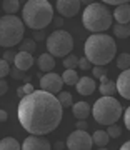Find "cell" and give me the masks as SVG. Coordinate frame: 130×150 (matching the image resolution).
<instances>
[{
    "label": "cell",
    "instance_id": "10",
    "mask_svg": "<svg viewBox=\"0 0 130 150\" xmlns=\"http://www.w3.org/2000/svg\"><path fill=\"white\" fill-rule=\"evenodd\" d=\"M80 0H57V12L62 17H75L80 12Z\"/></svg>",
    "mask_w": 130,
    "mask_h": 150
},
{
    "label": "cell",
    "instance_id": "32",
    "mask_svg": "<svg viewBox=\"0 0 130 150\" xmlns=\"http://www.w3.org/2000/svg\"><path fill=\"white\" fill-rule=\"evenodd\" d=\"M7 90H8V83L5 82L4 77H0V97L4 95V93H7Z\"/></svg>",
    "mask_w": 130,
    "mask_h": 150
},
{
    "label": "cell",
    "instance_id": "3",
    "mask_svg": "<svg viewBox=\"0 0 130 150\" xmlns=\"http://www.w3.org/2000/svg\"><path fill=\"white\" fill-rule=\"evenodd\" d=\"M22 20L32 30H42L54 22V7L49 0H28L22 8Z\"/></svg>",
    "mask_w": 130,
    "mask_h": 150
},
{
    "label": "cell",
    "instance_id": "41",
    "mask_svg": "<svg viewBox=\"0 0 130 150\" xmlns=\"http://www.w3.org/2000/svg\"><path fill=\"white\" fill-rule=\"evenodd\" d=\"M122 150H130V140H129V142H125V144L122 145Z\"/></svg>",
    "mask_w": 130,
    "mask_h": 150
},
{
    "label": "cell",
    "instance_id": "35",
    "mask_svg": "<svg viewBox=\"0 0 130 150\" xmlns=\"http://www.w3.org/2000/svg\"><path fill=\"white\" fill-rule=\"evenodd\" d=\"M10 75L13 77V79H15V80H17V79H23V77H25V74H23L22 70H18L17 67H15L13 70H12V74H10Z\"/></svg>",
    "mask_w": 130,
    "mask_h": 150
},
{
    "label": "cell",
    "instance_id": "43",
    "mask_svg": "<svg viewBox=\"0 0 130 150\" xmlns=\"http://www.w3.org/2000/svg\"><path fill=\"white\" fill-rule=\"evenodd\" d=\"M62 23H64V20H62V18H57V25H59V27L62 25Z\"/></svg>",
    "mask_w": 130,
    "mask_h": 150
},
{
    "label": "cell",
    "instance_id": "15",
    "mask_svg": "<svg viewBox=\"0 0 130 150\" xmlns=\"http://www.w3.org/2000/svg\"><path fill=\"white\" fill-rule=\"evenodd\" d=\"M72 113H73V117H75L77 120H83V118H87L92 113V107L87 102L72 103Z\"/></svg>",
    "mask_w": 130,
    "mask_h": 150
},
{
    "label": "cell",
    "instance_id": "19",
    "mask_svg": "<svg viewBox=\"0 0 130 150\" xmlns=\"http://www.w3.org/2000/svg\"><path fill=\"white\" fill-rule=\"evenodd\" d=\"M92 140H93V145H97L98 149H103V147H107L108 145L110 137H108L107 130H97V132H93Z\"/></svg>",
    "mask_w": 130,
    "mask_h": 150
},
{
    "label": "cell",
    "instance_id": "39",
    "mask_svg": "<svg viewBox=\"0 0 130 150\" xmlns=\"http://www.w3.org/2000/svg\"><path fill=\"white\" fill-rule=\"evenodd\" d=\"M17 95H18V98L25 97V92H23V88H22V87H18V88H17Z\"/></svg>",
    "mask_w": 130,
    "mask_h": 150
},
{
    "label": "cell",
    "instance_id": "9",
    "mask_svg": "<svg viewBox=\"0 0 130 150\" xmlns=\"http://www.w3.org/2000/svg\"><path fill=\"white\" fill-rule=\"evenodd\" d=\"M62 87H64V80H62V75L59 74H54V72H49V74H45L40 79V88L45 92H49V93H59L62 90Z\"/></svg>",
    "mask_w": 130,
    "mask_h": 150
},
{
    "label": "cell",
    "instance_id": "40",
    "mask_svg": "<svg viewBox=\"0 0 130 150\" xmlns=\"http://www.w3.org/2000/svg\"><path fill=\"white\" fill-rule=\"evenodd\" d=\"M13 57H15V55H13V52H7L4 59H5V60H8V59H13Z\"/></svg>",
    "mask_w": 130,
    "mask_h": 150
},
{
    "label": "cell",
    "instance_id": "21",
    "mask_svg": "<svg viewBox=\"0 0 130 150\" xmlns=\"http://www.w3.org/2000/svg\"><path fill=\"white\" fill-rule=\"evenodd\" d=\"M20 147L22 145L13 137H5V139L0 140V150H18Z\"/></svg>",
    "mask_w": 130,
    "mask_h": 150
},
{
    "label": "cell",
    "instance_id": "36",
    "mask_svg": "<svg viewBox=\"0 0 130 150\" xmlns=\"http://www.w3.org/2000/svg\"><path fill=\"white\" fill-rule=\"evenodd\" d=\"M22 88H23V92H25V95H27V93H30V92H33V90H35L32 83H25V85L22 87Z\"/></svg>",
    "mask_w": 130,
    "mask_h": 150
},
{
    "label": "cell",
    "instance_id": "20",
    "mask_svg": "<svg viewBox=\"0 0 130 150\" xmlns=\"http://www.w3.org/2000/svg\"><path fill=\"white\" fill-rule=\"evenodd\" d=\"M78 79H80V77H78V74L75 72V69H65V72L62 74V80H64V83H67V85H75Z\"/></svg>",
    "mask_w": 130,
    "mask_h": 150
},
{
    "label": "cell",
    "instance_id": "4",
    "mask_svg": "<svg viewBox=\"0 0 130 150\" xmlns=\"http://www.w3.org/2000/svg\"><path fill=\"white\" fill-rule=\"evenodd\" d=\"M112 22H114V15L103 2L102 4H97V2L88 4L82 15L83 27L92 33H100L108 30L112 27Z\"/></svg>",
    "mask_w": 130,
    "mask_h": 150
},
{
    "label": "cell",
    "instance_id": "12",
    "mask_svg": "<svg viewBox=\"0 0 130 150\" xmlns=\"http://www.w3.org/2000/svg\"><path fill=\"white\" fill-rule=\"evenodd\" d=\"M115 87H117V92L125 100H130V69L122 70V74L119 75V79L115 82Z\"/></svg>",
    "mask_w": 130,
    "mask_h": 150
},
{
    "label": "cell",
    "instance_id": "14",
    "mask_svg": "<svg viewBox=\"0 0 130 150\" xmlns=\"http://www.w3.org/2000/svg\"><path fill=\"white\" fill-rule=\"evenodd\" d=\"M13 64H15V67L18 70L27 72V70L33 65V57H32L30 52H23V50H20V52L15 54V57H13Z\"/></svg>",
    "mask_w": 130,
    "mask_h": 150
},
{
    "label": "cell",
    "instance_id": "1",
    "mask_svg": "<svg viewBox=\"0 0 130 150\" xmlns=\"http://www.w3.org/2000/svg\"><path fill=\"white\" fill-rule=\"evenodd\" d=\"M64 107L54 93L33 90L20 98L18 120L20 125L33 135H47L54 132L62 122Z\"/></svg>",
    "mask_w": 130,
    "mask_h": 150
},
{
    "label": "cell",
    "instance_id": "6",
    "mask_svg": "<svg viewBox=\"0 0 130 150\" xmlns=\"http://www.w3.org/2000/svg\"><path fill=\"white\" fill-rule=\"evenodd\" d=\"M92 115L100 125L115 123L122 117V105L114 95H102L92 107Z\"/></svg>",
    "mask_w": 130,
    "mask_h": 150
},
{
    "label": "cell",
    "instance_id": "5",
    "mask_svg": "<svg viewBox=\"0 0 130 150\" xmlns=\"http://www.w3.org/2000/svg\"><path fill=\"white\" fill-rule=\"evenodd\" d=\"M25 25L23 20L13 13H7L0 18V47H15L23 40Z\"/></svg>",
    "mask_w": 130,
    "mask_h": 150
},
{
    "label": "cell",
    "instance_id": "26",
    "mask_svg": "<svg viewBox=\"0 0 130 150\" xmlns=\"http://www.w3.org/2000/svg\"><path fill=\"white\" fill-rule=\"evenodd\" d=\"M64 65H65V69H75L77 65H78V57L70 52L69 55L64 57Z\"/></svg>",
    "mask_w": 130,
    "mask_h": 150
},
{
    "label": "cell",
    "instance_id": "17",
    "mask_svg": "<svg viewBox=\"0 0 130 150\" xmlns=\"http://www.w3.org/2000/svg\"><path fill=\"white\" fill-rule=\"evenodd\" d=\"M37 65L42 72H52L55 69V57L52 54H42L37 59Z\"/></svg>",
    "mask_w": 130,
    "mask_h": 150
},
{
    "label": "cell",
    "instance_id": "22",
    "mask_svg": "<svg viewBox=\"0 0 130 150\" xmlns=\"http://www.w3.org/2000/svg\"><path fill=\"white\" fill-rule=\"evenodd\" d=\"M114 33H115V37H119V38L130 37V23H115Z\"/></svg>",
    "mask_w": 130,
    "mask_h": 150
},
{
    "label": "cell",
    "instance_id": "34",
    "mask_svg": "<svg viewBox=\"0 0 130 150\" xmlns=\"http://www.w3.org/2000/svg\"><path fill=\"white\" fill-rule=\"evenodd\" d=\"M124 123H125V127H127V130L130 132V107L124 113Z\"/></svg>",
    "mask_w": 130,
    "mask_h": 150
},
{
    "label": "cell",
    "instance_id": "7",
    "mask_svg": "<svg viewBox=\"0 0 130 150\" xmlns=\"http://www.w3.org/2000/svg\"><path fill=\"white\" fill-rule=\"evenodd\" d=\"M47 50L55 59L65 57L73 50V38L67 30H55L47 38Z\"/></svg>",
    "mask_w": 130,
    "mask_h": 150
},
{
    "label": "cell",
    "instance_id": "30",
    "mask_svg": "<svg viewBox=\"0 0 130 150\" xmlns=\"http://www.w3.org/2000/svg\"><path fill=\"white\" fill-rule=\"evenodd\" d=\"M92 74H93V79H100L102 75L107 74L105 65H93V67H92Z\"/></svg>",
    "mask_w": 130,
    "mask_h": 150
},
{
    "label": "cell",
    "instance_id": "33",
    "mask_svg": "<svg viewBox=\"0 0 130 150\" xmlns=\"http://www.w3.org/2000/svg\"><path fill=\"white\" fill-rule=\"evenodd\" d=\"M103 4H107V5H122V4H129L130 0H102Z\"/></svg>",
    "mask_w": 130,
    "mask_h": 150
},
{
    "label": "cell",
    "instance_id": "25",
    "mask_svg": "<svg viewBox=\"0 0 130 150\" xmlns=\"http://www.w3.org/2000/svg\"><path fill=\"white\" fill-rule=\"evenodd\" d=\"M117 67L120 70H127L130 69V54H120L117 57Z\"/></svg>",
    "mask_w": 130,
    "mask_h": 150
},
{
    "label": "cell",
    "instance_id": "13",
    "mask_svg": "<svg viewBox=\"0 0 130 150\" xmlns=\"http://www.w3.org/2000/svg\"><path fill=\"white\" fill-rule=\"evenodd\" d=\"M77 87V92L80 93V95L87 97V95H92L93 92H95V88H97V85H95V79H92V77H82V79H78L75 83Z\"/></svg>",
    "mask_w": 130,
    "mask_h": 150
},
{
    "label": "cell",
    "instance_id": "16",
    "mask_svg": "<svg viewBox=\"0 0 130 150\" xmlns=\"http://www.w3.org/2000/svg\"><path fill=\"white\" fill-rule=\"evenodd\" d=\"M112 15H114V20H117V23H130V5L129 4L117 5Z\"/></svg>",
    "mask_w": 130,
    "mask_h": 150
},
{
    "label": "cell",
    "instance_id": "37",
    "mask_svg": "<svg viewBox=\"0 0 130 150\" xmlns=\"http://www.w3.org/2000/svg\"><path fill=\"white\" fill-rule=\"evenodd\" d=\"M87 127H88V125H87L85 118H83V120H78V122H77V129H83V130H85Z\"/></svg>",
    "mask_w": 130,
    "mask_h": 150
},
{
    "label": "cell",
    "instance_id": "29",
    "mask_svg": "<svg viewBox=\"0 0 130 150\" xmlns=\"http://www.w3.org/2000/svg\"><path fill=\"white\" fill-rule=\"evenodd\" d=\"M8 74H10V65H8V62L5 59H0V77L5 79Z\"/></svg>",
    "mask_w": 130,
    "mask_h": 150
},
{
    "label": "cell",
    "instance_id": "31",
    "mask_svg": "<svg viewBox=\"0 0 130 150\" xmlns=\"http://www.w3.org/2000/svg\"><path fill=\"white\" fill-rule=\"evenodd\" d=\"M77 67H80L82 70H88V69H92V64H90V60L87 57H83V59H78V65Z\"/></svg>",
    "mask_w": 130,
    "mask_h": 150
},
{
    "label": "cell",
    "instance_id": "8",
    "mask_svg": "<svg viewBox=\"0 0 130 150\" xmlns=\"http://www.w3.org/2000/svg\"><path fill=\"white\" fill-rule=\"evenodd\" d=\"M67 147L70 150H90L93 147L92 135L87 134V130L77 129L75 132H72L67 139Z\"/></svg>",
    "mask_w": 130,
    "mask_h": 150
},
{
    "label": "cell",
    "instance_id": "11",
    "mask_svg": "<svg viewBox=\"0 0 130 150\" xmlns=\"http://www.w3.org/2000/svg\"><path fill=\"white\" fill-rule=\"evenodd\" d=\"M50 142L47 139H43V135H33L30 134V137L23 140L22 149L25 150H50Z\"/></svg>",
    "mask_w": 130,
    "mask_h": 150
},
{
    "label": "cell",
    "instance_id": "44",
    "mask_svg": "<svg viewBox=\"0 0 130 150\" xmlns=\"http://www.w3.org/2000/svg\"><path fill=\"white\" fill-rule=\"evenodd\" d=\"M35 38H43V35L40 32H37V35H35Z\"/></svg>",
    "mask_w": 130,
    "mask_h": 150
},
{
    "label": "cell",
    "instance_id": "27",
    "mask_svg": "<svg viewBox=\"0 0 130 150\" xmlns=\"http://www.w3.org/2000/svg\"><path fill=\"white\" fill-rule=\"evenodd\" d=\"M107 134L110 139H117L122 134V127H119L117 123H110V125H107Z\"/></svg>",
    "mask_w": 130,
    "mask_h": 150
},
{
    "label": "cell",
    "instance_id": "2",
    "mask_svg": "<svg viewBox=\"0 0 130 150\" xmlns=\"http://www.w3.org/2000/svg\"><path fill=\"white\" fill-rule=\"evenodd\" d=\"M85 57L92 65H107L115 59L117 43L107 33H92L85 40Z\"/></svg>",
    "mask_w": 130,
    "mask_h": 150
},
{
    "label": "cell",
    "instance_id": "42",
    "mask_svg": "<svg viewBox=\"0 0 130 150\" xmlns=\"http://www.w3.org/2000/svg\"><path fill=\"white\" fill-rule=\"evenodd\" d=\"M93 0H80V4H83V5H88V4H92Z\"/></svg>",
    "mask_w": 130,
    "mask_h": 150
},
{
    "label": "cell",
    "instance_id": "38",
    "mask_svg": "<svg viewBox=\"0 0 130 150\" xmlns=\"http://www.w3.org/2000/svg\"><path fill=\"white\" fill-rule=\"evenodd\" d=\"M7 117H8V115H7V112H5V110H0V122H5V120H7Z\"/></svg>",
    "mask_w": 130,
    "mask_h": 150
},
{
    "label": "cell",
    "instance_id": "18",
    "mask_svg": "<svg viewBox=\"0 0 130 150\" xmlns=\"http://www.w3.org/2000/svg\"><path fill=\"white\" fill-rule=\"evenodd\" d=\"M100 87H98V90L102 95H114L115 92H117V87H115V82H112L110 79L107 77V74L102 75L100 79Z\"/></svg>",
    "mask_w": 130,
    "mask_h": 150
},
{
    "label": "cell",
    "instance_id": "28",
    "mask_svg": "<svg viewBox=\"0 0 130 150\" xmlns=\"http://www.w3.org/2000/svg\"><path fill=\"white\" fill-rule=\"evenodd\" d=\"M20 50H23V52H30V54H33V52H35V40H30V38H28V40H22L20 42Z\"/></svg>",
    "mask_w": 130,
    "mask_h": 150
},
{
    "label": "cell",
    "instance_id": "23",
    "mask_svg": "<svg viewBox=\"0 0 130 150\" xmlns=\"http://www.w3.org/2000/svg\"><path fill=\"white\" fill-rule=\"evenodd\" d=\"M57 98H59L60 105H62L64 108H70L72 103H73V98H72V95L69 93V92H62V90H60Z\"/></svg>",
    "mask_w": 130,
    "mask_h": 150
},
{
    "label": "cell",
    "instance_id": "24",
    "mask_svg": "<svg viewBox=\"0 0 130 150\" xmlns=\"http://www.w3.org/2000/svg\"><path fill=\"white\" fill-rule=\"evenodd\" d=\"M4 10L7 12V13H17V10L20 8V2L18 0H4Z\"/></svg>",
    "mask_w": 130,
    "mask_h": 150
}]
</instances>
